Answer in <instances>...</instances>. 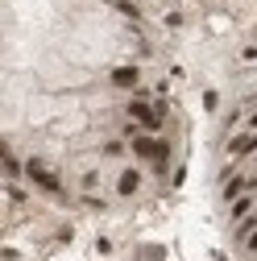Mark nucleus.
Listing matches in <instances>:
<instances>
[{"instance_id": "nucleus-7", "label": "nucleus", "mask_w": 257, "mask_h": 261, "mask_svg": "<svg viewBox=\"0 0 257 261\" xmlns=\"http://www.w3.org/2000/svg\"><path fill=\"white\" fill-rule=\"evenodd\" d=\"M249 212H253V199H249V195H241V199L233 203V216H237V220H245Z\"/></svg>"}, {"instance_id": "nucleus-9", "label": "nucleus", "mask_w": 257, "mask_h": 261, "mask_svg": "<svg viewBox=\"0 0 257 261\" xmlns=\"http://www.w3.org/2000/svg\"><path fill=\"white\" fill-rule=\"evenodd\" d=\"M245 245H249V253L257 257V232H249V241H245Z\"/></svg>"}, {"instance_id": "nucleus-5", "label": "nucleus", "mask_w": 257, "mask_h": 261, "mask_svg": "<svg viewBox=\"0 0 257 261\" xmlns=\"http://www.w3.org/2000/svg\"><path fill=\"white\" fill-rule=\"evenodd\" d=\"M5 170H9V182H17V178H21V162H17V153H13V149H5Z\"/></svg>"}, {"instance_id": "nucleus-1", "label": "nucleus", "mask_w": 257, "mask_h": 261, "mask_svg": "<svg viewBox=\"0 0 257 261\" xmlns=\"http://www.w3.org/2000/svg\"><path fill=\"white\" fill-rule=\"evenodd\" d=\"M25 178L34 182L38 191H46V195H62V182H58V174L46 166L42 158H29V162H25Z\"/></svg>"}, {"instance_id": "nucleus-11", "label": "nucleus", "mask_w": 257, "mask_h": 261, "mask_svg": "<svg viewBox=\"0 0 257 261\" xmlns=\"http://www.w3.org/2000/svg\"><path fill=\"white\" fill-rule=\"evenodd\" d=\"M212 261H228V257H224V253H216V257H212Z\"/></svg>"}, {"instance_id": "nucleus-2", "label": "nucleus", "mask_w": 257, "mask_h": 261, "mask_svg": "<svg viewBox=\"0 0 257 261\" xmlns=\"http://www.w3.org/2000/svg\"><path fill=\"white\" fill-rule=\"evenodd\" d=\"M112 87H124V91H137L141 87V67H112Z\"/></svg>"}, {"instance_id": "nucleus-3", "label": "nucleus", "mask_w": 257, "mask_h": 261, "mask_svg": "<svg viewBox=\"0 0 257 261\" xmlns=\"http://www.w3.org/2000/svg\"><path fill=\"white\" fill-rule=\"evenodd\" d=\"M224 153H228V158H249V153H257V133H241V137H233L228 145H224Z\"/></svg>"}, {"instance_id": "nucleus-4", "label": "nucleus", "mask_w": 257, "mask_h": 261, "mask_svg": "<svg viewBox=\"0 0 257 261\" xmlns=\"http://www.w3.org/2000/svg\"><path fill=\"white\" fill-rule=\"evenodd\" d=\"M137 191H141V170H120V178H116V195H120V199H133Z\"/></svg>"}, {"instance_id": "nucleus-6", "label": "nucleus", "mask_w": 257, "mask_h": 261, "mask_svg": "<svg viewBox=\"0 0 257 261\" xmlns=\"http://www.w3.org/2000/svg\"><path fill=\"white\" fill-rule=\"evenodd\" d=\"M112 9H116V13H124V17H133V21L141 17V9L133 5V0H112Z\"/></svg>"}, {"instance_id": "nucleus-8", "label": "nucleus", "mask_w": 257, "mask_h": 261, "mask_svg": "<svg viewBox=\"0 0 257 261\" xmlns=\"http://www.w3.org/2000/svg\"><path fill=\"white\" fill-rule=\"evenodd\" d=\"M120 153H124V141H108L104 145V158H120Z\"/></svg>"}, {"instance_id": "nucleus-10", "label": "nucleus", "mask_w": 257, "mask_h": 261, "mask_svg": "<svg viewBox=\"0 0 257 261\" xmlns=\"http://www.w3.org/2000/svg\"><path fill=\"white\" fill-rule=\"evenodd\" d=\"M249 133H257V108H253V116H249Z\"/></svg>"}]
</instances>
